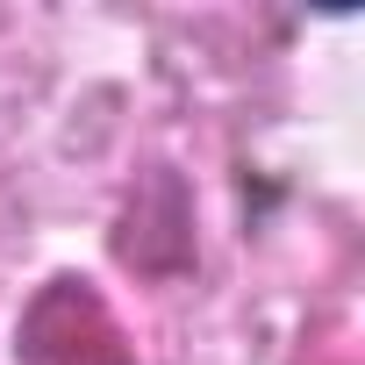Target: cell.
Wrapping results in <instances>:
<instances>
[]
</instances>
